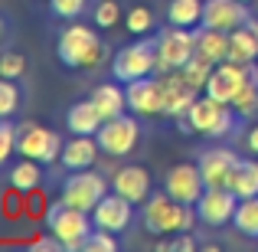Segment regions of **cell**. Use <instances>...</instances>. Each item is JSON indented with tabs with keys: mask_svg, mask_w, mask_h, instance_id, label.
I'll use <instances>...</instances> for the list:
<instances>
[{
	"mask_svg": "<svg viewBox=\"0 0 258 252\" xmlns=\"http://www.w3.org/2000/svg\"><path fill=\"white\" fill-rule=\"evenodd\" d=\"M242 125H245V118L235 112V105L216 102L209 95H200L193 102V108L176 121V131L180 134H200L206 141H229L242 131Z\"/></svg>",
	"mask_w": 258,
	"mask_h": 252,
	"instance_id": "6da1fadb",
	"label": "cell"
},
{
	"mask_svg": "<svg viewBox=\"0 0 258 252\" xmlns=\"http://www.w3.org/2000/svg\"><path fill=\"white\" fill-rule=\"evenodd\" d=\"M56 56L66 69H76V72H95L101 63L108 59V46L101 43L98 36V26H88L72 20L62 33L56 36Z\"/></svg>",
	"mask_w": 258,
	"mask_h": 252,
	"instance_id": "7a4b0ae2",
	"label": "cell"
},
{
	"mask_svg": "<svg viewBox=\"0 0 258 252\" xmlns=\"http://www.w3.org/2000/svg\"><path fill=\"white\" fill-rule=\"evenodd\" d=\"M193 220H196V210L173 200L167 190H154L141 203V226L151 236H173V233H183V229H193Z\"/></svg>",
	"mask_w": 258,
	"mask_h": 252,
	"instance_id": "3957f363",
	"label": "cell"
},
{
	"mask_svg": "<svg viewBox=\"0 0 258 252\" xmlns=\"http://www.w3.org/2000/svg\"><path fill=\"white\" fill-rule=\"evenodd\" d=\"M157 72H160L157 36H138V43L121 46L111 59V79H118L124 85L144 76H157Z\"/></svg>",
	"mask_w": 258,
	"mask_h": 252,
	"instance_id": "277c9868",
	"label": "cell"
},
{
	"mask_svg": "<svg viewBox=\"0 0 258 252\" xmlns=\"http://www.w3.org/2000/svg\"><path fill=\"white\" fill-rule=\"evenodd\" d=\"M46 229L62 242L66 252H82V242L95 229V223H92V213H85L79 207H69L66 200H56L46 210Z\"/></svg>",
	"mask_w": 258,
	"mask_h": 252,
	"instance_id": "5b68a950",
	"label": "cell"
},
{
	"mask_svg": "<svg viewBox=\"0 0 258 252\" xmlns=\"http://www.w3.org/2000/svg\"><path fill=\"white\" fill-rule=\"evenodd\" d=\"M66 141L59 138V131L39 125V121H23L17 125V158H33L43 167L56 164L59 154H62Z\"/></svg>",
	"mask_w": 258,
	"mask_h": 252,
	"instance_id": "8992f818",
	"label": "cell"
},
{
	"mask_svg": "<svg viewBox=\"0 0 258 252\" xmlns=\"http://www.w3.org/2000/svg\"><path fill=\"white\" fill-rule=\"evenodd\" d=\"M105 193H108V177L98 174L95 167L69 170V177H66L62 187H59V200H66L69 207L85 210V213H92Z\"/></svg>",
	"mask_w": 258,
	"mask_h": 252,
	"instance_id": "52a82bcc",
	"label": "cell"
},
{
	"mask_svg": "<svg viewBox=\"0 0 258 252\" xmlns=\"http://www.w3.org/2000/svg\"><path fill=\"white\" fill-rule=\"evenodd\" d=\"M95 141H98L101 154H108V158H127V154H134V147L141 144L138 115L124 112V115H118V118H108L105 125L98 128Z\"/></svg>",
	"mask_w": 258,
	"mask_h": 252,
	"instance_id": "ba28073f",
	"label": "cell"
},
{
	"mask_svg": "<svg viewBox=\"0 0 258 252\" xmlns=\"http://www.w3.org/2000/svg\"><path fill=\"white\" fill-rule=\"evenodd\" d=\"M235 207H239V193L232 187H206V193L196 200V223H203L206 229H222L232 226Z\"/></svg>",
	"mask_w": 258,
	"mask_h": 252,
	"instance_id": "9c48e42d",
	"label": "cell"
},
{
	"mask_svg": "<svg viewBox=\"0 0 258 252\" xmlns=\"http://www.w3.org/2000/svg\"><path fill=\"white\" fill-rule=\"evenodd\" d=\"M157 56H160V72L183 69L196 56V30L167 23V30L157 33Z\"/></svg>",
	"mask_w": 258,
	"mask_h": 252,
	"instance_id": "30bf717a",
	"label": "cell"
},
{
	"mask_svg": "<svg viewBox=\"0 0 258 252\" xmlns=\"http://www.w3.org/2000/svg\"><path fill=\"white\" fill-rule=\"evenodd\" d=\"M164 190L173 196V200L186 203V207H196L203 193H206V180H203V170L196 161H180L164 174Z\"/></svg>",
	"mask_w": 258,
	"mask_h": 252,
	"instance_id": "8fae6325",
	"label": "cell"
},
{
	"mask_svg": "<svg viewBox=\"0 0 258 252\" xmlns=\"http://www.w3.org/2000/svg\"><path fill=\"white\" fill-rule=\"evenodd\" d=\"M134 210H138V203H131L127 196L108 190V193L98 200V207L92 210V223H95V229H108V233H118L121 236V233L131 229Z\"/></svg>",
	"mask_w": 258,
	"mask_h": 252,
	"instance_id": "7c38bea8",
	"label": "cell"
},
{
	"mask_svg": "<svg viewBox=\"0 0 258 252\" xmlns=\"http://www.w3.org/2000/svg\"><path fill=\"white\" fill-rule=\"evenodd\" d=\"M127 92V112L138 118H164V85L157 76H144L124 85Z\"/></svg>",
	"mask_w": 258,
	"mask_h": 252,
	"instance_id": "4fadbf2b",
	"label": "cell"
},
{
	"mask_svg": "<svg viewBox=\"0 0 258 252\" xmlns=\"http://www.w3.org/2000/svg\"><path fill=\"white\" fill-rule=\"evenodd\" d=\"M160 85H164V118L167 121H180L193 108V102L200 98V92L183 79L180 69L160 72Z\"/></svg>",
	"mask_w": 258,
	"mask_h": 252,
	"instance_id": "5bb4252c",
	"label": "cell"
},
{
	"mask_svg": "<svg viewBox=\"0 0 258 252\" xmlns=\"http://www.w3.org/2000/svg\"><path fill=\"white\" fill-rule=\"evenodd\" d=\"M245 82H248V69L242 63L226 59V63L213 66V76H209L203 95H209V98H216V102H229V105H232L235 95L245 88Z\"/></svg>",
	"mask_w": 258,
	"mask_h": 252,
	"instance_id": "9a60e30c",
	"label": "cell"
},
{
	"mask_svg": "<svg viewBox=\"0 0 258 252\" xmlns=\"http://www.w3.org/2000/svg\"><path fill=\"white\" fill-rule=\"evenodd\" d=\"M111 190L141 207V203L154 193V177H151V170L144 164H121L111 174Z\"/></svg>",
	"mask_w": 258,
	"mask_h": 252,
	"instance_id": "2e32d148",
	"label": "cell"
},
{
	"mask_svg": "<svg viewBox=\"0 0 258 252\" xmlns=\"http://www.w3.org/2000/svg\"><path fill=\"white\" fill-rule=\"evenodd\" d=\"M196 164L203 170L206 187H229V180L235 174V164H239V154L232 147H203Z\"/></svg>",
	"mask_w": 258,
	"mask_h": 252,
	"instance_id": "e0dca14e",
	"label": "cell"
},
{
	"mask_svg": "<svg viewBox=\"0 0 258 252\" xmlns=\"http://www.w3.org/2000/svg\"><path fill=\"white\" fill-rule=\"evenodd\" d=\"M248 17H252V10H248V4H242V0H206L203 26L232 33V30H239Z\"/></svg>",
	"mask_w": 258,
	"mask_h": 252,
	"instance_id": "ac0fdd59",
	"label": "cell"
},
{
	"mask_svg": "<svg viewBox=\"0 0 258 252\" xmlns=\"http://www.w3.org/2000/svg\"><path fill=\"white\" fill-rule=\"evenodd\" d=\"M101 147L92 134H72L69 141L62 144V154H59V167L62 170H85V167H95Z\"/></svg>",
	"mask_w": 258,
	"mask_h": 252,
	"instance_id": "d6986e66",
	"label": "cell"
},
{
	"mask_svg": "<svg viewBox=\"0 0 258 252\" xmlns=\"http://www.w3.org/2000/svg\"><path fill=\"white\" fill-rule=\"evenodd\" d=\"M101 125H105V115L98 112V105L92 98H79L66 108V128H69V134H92L95 138Z\"/></svg>",
	"mask_w": 258,
	"mask_h": 252,
	"instance_id": "ffe728a7",
	"label": "cell"
},
{
	"mask_svg": "<svg viewBox=\"0 0 258 252\" xmlns=\"http://www.w3.org/2000/svg\"><path fill=\"white\" fill-rule=\"evenodd\" d=\"M229 59L232 63H258V17H248L239 30L229 33Z\"/></svg>",
	"mask_w": 258,
	"mask_h": 252,
	"instance_id": "44dd1931",
	"label": "cell"
},
{
	"mask_svg": "<svg viewBox=\"0 0 258 252\" xmlns=\"http://www.w3.org/2000/svg\"><path fill=\"white\" fill-rule=\"evenodd\" d=\"M92 102L98 105V112L108 118H118V115L127 112V92H124V82L111 79V82H98L92 88Z\"/></svg>",
	"mask_w": 258,
	"mask_h": 252,
	"instance_id": "7402d4cb",
	"label": "cell"
},
{
	"mask_svg": "<svg viewBox=\"0 0 258 252\" xmlns=\"http://www.w3.org/2000/svg\"><path fill=\"white\" fill-rule=\"evenodd\" d=\"M7 180H10V187L17 193H33L43 183V164L33 161V158H20L7 167Z\"/></svg>",
	"mask_w": 258,
	"mask_h": 252,
	"instance_id": "603a6c76",
	"label": "cell"
},
{
	"mask_svg": "<svg viewBox=\"0 0 258 252\" xmlns=\"http://www.w3.org/2000/svg\"><path fill=\"white\" fill-rule=\"evenodd\" d=\"M196 53L213 66L226 63L229 59V33L213 30V26H200L196 30Z\"/></svg>",
	"mask_w": 258,
	"mask_h": 252,
	"instance_id": "cb8c5ba5",
	"label": "cell"
},
{
	"mask_svg": "<svg viewBox=\"0 0 258 252\" xmlns=\"http://www.w3.org/2000/svg\"><path fill=\"white\" fill-rule=\"evenodd\" d=\"M206 0H170L167 4V23L183 26V30H200Z\"/></svg>",
	"mask_w": 258,
	"mask_h": 252,
	"instance_id": "d4e9b609",
	"label": "cell"
},
{
	"mask_svg": "<svg viewBox=\"0 0 258 252\" xmlns=\"http://www.w3.org/2000/svg\"><path fill=\"white\" fill-rule=\"evenodd\" d=\"M229 187L239 193V200H245V196H258V161L255 158H239Z\"/></svg>",
	"mask_w": 258,
	"mask_h": 252,
	"instance_id": "484cf974",
	"label": "cell"
},
{
	"mask_svg": "<svg viewBox=\"0 0 258 252\" xmlns=\"http://www.w3.org/2000/svg\"><path fill=\"white\" fill-rule=\"evenodd\" d=\"M232 229L239 236H245V239L258 242V196H245V200H239L235 216H232Z\"/></svg>",
	"mask_w": 258,
	"mask_h": 252,
	"instance_id": "4316f807",
	"label": "cell"
},
{
	"mask_svg": "<svg viewBox=\"0 0 258 252\" xmlns=\"http://www.w3.org/2000/svg\"><path fill=\"white\" fill-rule=\"evenodd\" d=\"M124 30L131 33V36H151V33H157V17H154L151 7L134 4L131 10L124 13Z\"/></svg>",
	"mask_w": 258,
	"mask_h": 252,
	"instance_id": "83f0119b",
	"label": "cell"
},
{
	"mask_svg": "<svg viewBox=\"0 0 258 252\" xmlns=\"http://www.w3.org/2000/svg\"><path fill=\"white\" fill-rule=\"evenodd\" d=\"M92 23L98 30H111V26L124 23V13H121V4L118 0H98L92 7Z\"/></svg>",
	"mask_w": 258,
	"mask_h": 252,
	"instance_id": "f1b7e54d",
	"label": "cell"
},
{
	"mask_svg": "<svg viewBox=\"0 0 258 252\" xmlns=\"http://www.w3.org/2000/svg\"><path fill=\"white\" fill-rule=\"evenodd\" d=\"M20 102H23V92L13 79L0 76V118H17L20 112Z\"/></svg>",
	"mask_w": 258,
	"mask_h": 252,
	"instance_id": "f546056e",
	"label": "cell"
},
{
	"mask_svg": "<svg viewBox=\"0 0 258 252\" xmlns=\"http://www.w3.org/2000/svg\"><path fill=\"white\" fill-rule=\"evenodd\" d=\"M180 72H183V79H186V82L193 85L196 92H203V88H206V82H209V76H213V63H206V59L196 53V56L189 59V63L183 66Z\"/></svg>",
	"mask_w": 258,
	"mask_h": 252,
	"instance_id": "4dcf8cb0",
	"label": "cell"
},
{
	"mask_svg": "<svg viewBox=\"0 0 258 252\" xmlns=\"http://www.w3.org/2000/svg\"><path fill=\"white\" fill-rule=\"evenodd\" d=\"M13 154H17V125L13 118H0V170L10 167Z\"/></svg>",
	"mask_w": 258,
	"mask_h": 252,
	"instance_id": "1f68e13d",
	"label": "cell"
},
{
	"mask_svg": "<svg viewBox=\"0 0 258 252\" xmlns=\"http://www.w3.org/2000/svg\"><path fill=\"white\" fill-rule=\"evenodd\" d=\"M118 233H108V229H92L82 242V252H118Z\"/></svg>",
	"mask_w": 258,
	"mask_h": 252,
	"instance_id": "d6a6232c",
	"label": "cell"
},
{
	"mask_svg": "<svg viewBox=\"0 0 258 252\" xmlns=\"http://www.w3.org/2000/svg\"><path fill=\"white\" fill-rule=\"evenodd\" d=\"M200 242H196V236L189 233V229H183V233H173V236H157V252H193Z\"/></svg>",
	"mask_w": 258,
	"mask_h": 252,
	"instance_id": "836d02e7",
	"label": "cell"
},
{
	"mask_svg": "<svg viewBox=\"0 0 258 252\" xmlns=\"http://www.w3.org/2000/svg\"><path fill=\"white\" fill-rule=\"evenodd\" d=\"M23 72H26V56L20 49H4V53H0V76H4V79L20 82Z\"/></svg>",
	"mask_w": 258,
	"mask_h": 252,
	"instance_id": "e575fe53",
	"label": "cell"
},
{
	"mask_svg": "<svg viewBox=\"0 0 258 252\" xmlns=\"http://www.w3.org/2000/svg\"><path fill=\"white\" fill-rule=\"evenodd\" d=\"M88 10V0H49V17L62 20V23H72Z\"/></svg>",
	"mask_w": 258,
	"mask_h": 252,
	"instance_id": "d590c367",
	"label": "cell"
},
{
	"mask_svg": "<svg viewBox=\"0 0 258 252\" xmlns=\"http://www.w3.org/2000/svg\"><path fill=\"white\" fill-rule=\"evenodd\" d=\"M62 249H66V246L49 233V229H46V236H36V239L30 242V252H62Z\"/></svg>",
	"mask_w": 258,
	"mask_h": 252,
	"instance_id": "8d00e7d4",
	"label": "cell"
},
{
	"mask_svg": "<svg viewBox=\"0 0 258 252\" xmlns=\"http://www.w3.org/2000/svg\"><path fill=\"white\" fill-rule=\"evenodd\" d=\"M245 147L252 154H258V121L255 125H248V131H245Z\"/></svg>",
	"mask_w": 258,
	"mask_h": 252,
	"instance_id": "74e56055",
	"label": "cell"
},
{
	"mask_svg": "<svg viewBox=\"0 0 258 252\" xmlns=\"http://www.w3.org/2000/svg\"><path fill=\"white\" fill-rule=\"evenodd\" d=\"M10 33H13V23H10V17L7 13H0V46L10 39Z\"/></svg>",
	"mask_w": 258,
	"mask_h": 252,
	"instance_id": "f35d334b",
	"label": "cell"
},
{
	"mask_svg": "<svg viewBox=\"0 0 258 252\" xmlns=\"http://www.w3.org/2000/svg\"><path fill=\"white\" fill-rule=\"evenodd\" d=\"M242 4H248V7H252V4H255V0H242Z\"/></svg>",
	"mask_w": 258,
	"mask_h": 252,
	"instance_id": "ab89813d",
	"label": "cell"
}]
</instances>
